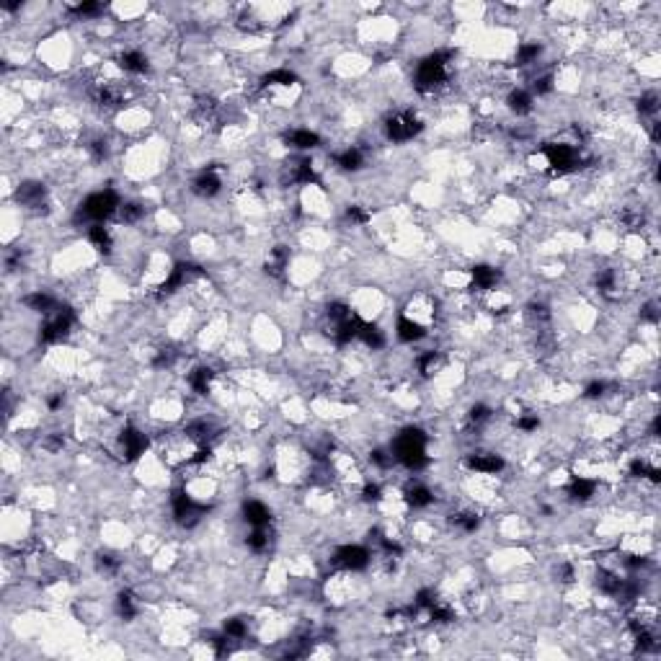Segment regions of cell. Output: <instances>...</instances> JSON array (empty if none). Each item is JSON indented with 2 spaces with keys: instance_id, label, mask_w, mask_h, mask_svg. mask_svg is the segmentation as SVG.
I'll use <instances>...</instances> for the list:
<instances>
[{
  "instance_id": "1",
  "label": "cell",
  "mask_w": 661,
  "mask_h": 661,
  "mask_svg": "<svg viewBox=\"0 0 661 661\" xmlns=\"http://www.w3.org/2000/svg\"><path fill=\"white\" fill-rule=\"evenodd\" d=\"M119 207H122L119 194L114 192V189H104V192H96L91 194V197H86V202L80 204L78 217H80V220H91V223L96 225L109 220L111 214H117Z\"/></svg>"
},
{
  "instance_id": "2",
  "label": "cell",
  "mask_w": 661,
  "mask_h": 661,
  "mask_svg": "<svg viewBox=\"0 0 661 661\" xmlns=\"http://www.w3.org/2000/svg\"><path fill=\"white\" fill-rule=\"evenodd\" d=\"M424 129V124L418 122V117L414 111H395L393 117L385 119V135L393 142H408L414 139Z\"/></svg>"
},
{
  "instance_id": "3",
  "label": "cell",
  "mask_w": 661,
  "mask_h": 661,
  "mask_svg": "<svg viewBox=\"0 0 661 661\" xmlns=\"http://www.w3.org/2000/svg\"><path fill=\"white\" fill-rule=\"evenodd\" d=\"M333 561H336V565L346 568V571H362V568L370 565L372 553L364 545H344V548H339L333 553Z\"/></svg>"
},
{
  "instance_id": "4",
  "label": "cell",
  "mask_w": 661,
  "mask_h": 661,
  "mask_svg": "<svg viewBox=\"0 0 661 661\" xmlns=\"http://www.w3.org/2000/svg\"><path fill=\"white\" fill-rule=\"evenodd\" d=\"M119 445H122V455H124V460H137L139 455L145 452V447H148V439H145V434H142L139 429L127 427L122 434H119Z\"/></svg>"
},
{
  "instance_id": "5",
  "label": "cell",
  "mask_w": 661,
  "mask_h": 661,
  "mask_svg": "<svg viewBox=\"0 0 661 661\" xmlns=\"http://www.w3.org/2000/svg\"><path fill=\"white\" fill-rule=\"evenodd\" d=\"M468 465L480 475H496L499 470H504V458L496 452H473L468 458Z\"/></svg>"
},
{
  "instance_id": "6",
  "label": "cell",
  "mask_w": 661,
  "mask_h": 661,
  "mask_svg": "<svg viewBox=\"0 0 661 661\" xmlns=\"http://www.w3.org/2000/svg\"><path fill=\"white\" fill-rule=\"evenodd\" d=\"M243 519L251 527H269L271 509L264 502H258V499H248V502H243Z\"/></svg>"
},
{
  "instance_id": "7",
  "label": "cell",
  "mask_w": 661,
  "mask_h": 661,
  "mask_svg": "<svg viewBox=\"0 0 661 661\" xmlns=\"http://www.w3.org/2000/svg\"><path fill=\"white\" fill-rule=\"evenodd\" d=\"M220 189H223V181L214 171H202L192 181V192L202 199H212L214 194H220Z\"/></svg>"
},
{
  "instance_id": "8",
  "label": "cell",
  "mask_w": 661,
  "mask_h": 661,
  "mask_svg": "<svg viewBox=\"0 0 661 661\" xmlns=\"http://www.w3.org/2000/svg\"><path fill=\"white\" fill-rule=\"evenodd\" d=\"M119 67H122L124 73L145 75L150 70V63H148V57L139 52V49H124V52L119 54Z\"/></svg>"
},
{
  "instance_id": "9",
  "label": "cell",
  "mask_w": 661,
  "mask_h": 661,
  "mask_svg": "<svg viewBox=\"0 0 661 661\" xmlns=\"http://www.w3.org/2000/svg\"><path fill=\"white\" fill-rule=\"evenodd\" d=\"M470 277H473V287L480 289V292H489V289H496L502 274H499V269L483 267V264H480V267H473Z\"/></svg>"
},
{
  "instance_id": "10",
  "label": "cell",
  "mask_w": 661,
  "mask_h": 661,
  "mask_svg": "<svg viewBox=\"0 0 661 661\" xmlns=\"http://www.w3.org/2000/svg\"><path fill=\"white\" fill-rule=\"evenodd\" d=\"M395 333H398L401 341L411 344V341L424 339V336H427V328H424L418 320L408 318V315H401V318H398V326H395Z\"/></svg>"
},
{
  "instance_id": "11",
  "label": "cell",
  "mask_w": 661,
  "mask_h": 661,
  "mask_svg": "<svg viewBox=\"0 0 661 661\" xmlns=\"http://www.w3.org/2000/svg\"><path fill=\"white\" fill-rule=\"evenodd\" d=\"M434 502V493L424 486V483H411L408 489H405V504L408 506H414V509H427L429 504Z\"/></svg>"
},
{
  "instance_id": "12",
  "label": "cell",
  "mask_w": 661,
  "mask_h": 661,
  "mask_svg": "<svg viewBox=\"0 0 661 661\" xmlns=\"http://www.w3.org/2000/svg\"><path fill=\"white\" fill-rule=\"evenodd\" d=\"M287 145L295 150H313L320 145V137L313 132V129H292V132H287Z\"/></svg>"
},
{
  "instance_id": "13",
  "label": "cell",
  "mask_w": 661,
  "mask_h": 661,
  "mask_svg": "<svg viewBox=\"0 0 661 661\" xmlns=\"http://www.w3.org/2000/svg\"><path fill=\"white\" fill-rule=\"evenodd\" d=\"M88 240H91V245L93 248H98L101 254H111V248H114V240H111V230H109L104 223H96L88 227Z\"/></svg>"
},
{
  "instance_id": "14",
  "label": "cell",
  "mask_w": 661,
  "mask_h": 661,
  "mask_svg": "<svg viewBox=\"0 0 661 661\" xmlns=\"http://www.w3.org/2000/svg\"><path fill=\"white\" fill-rule=\"evenodd\" d=\"M336 166L341 168V171H359L364 166V150L362 148H349L346 150H341L339 155H336Z\"/></svg>"
},
{
  "instance_id": "15",
  "label": "cell",
  "mask_w": 661,
  "mask_h": 661,
  "mask_svg": "<svg viewBox=\"0 0 661 661\" xmlns=\"http://www.w3.org/2000/svg\"><path fill=\"white\" fill-rule=\"evenodd\" d=\"M16 199L23 207H42L44 202V186L42 183H21L19 192H16Z\"/></svg>"
},
{
  "instance_id": "16",
  "label": "cell",
  "mask_w": 661,
  "mask_h": 661,
  "mask_svg": "<svg viewBox=\"0 0 661 661\" xmlns=\"http://www.w3.org/2000/svg\"><path fill=\"white\" fill-rule=\"evenodd\" d=\"M506 101H509V109H512L517 117H527V114L533 111V104H535L533 93H530V91H524V88H517V91H512Z\"/></svg>"
},
{
  "instance_id": "17",
  "label": "cell",
  "mask_w": 661,
  "mask_h": 661,
  "mask_svg": "<svg viewBox=\"0 0 661 661\" xmlns=\"http://www.w3.org/2000/svg\"><path fill=\"white\" fill-rule=\"evenodd\" d=\"M594 493H597V483L589 478H574L568 486V496L576 502H589Z\"/></svg>"
},
{
  "instance_id": "18",
  "label": "cell",
  "mask_w": 661,
  "mask_h": 661,
  "mask_svg": "<svg viewBox=\"0 0 661 661\" xmlns=\"http://www.w3.org/2000/svg\"><path fill=\"white\" fill-rule=\"evenodd\" d=\"M298 83V75L287 70V67H279V70H271V73L264 75V86L274 88V86H295Z\"/></svg>"
},
{
  "instance_id": "19",
  "label": "cell",
  "mask_w": 661,
  "mask_h": 661,
  "mask_svg": "<svg viewBox=\"0 0 661 661\" xmlns=\"http://www.w3.org/2000/svg\"><path fill=\"white\" fill-rule=\"evenodd\" d=\"M540 52H543V47L537 42H527L522 44L519 49H517V65L519 67H524V65H533L537 63V57H540Z\"/></svg>"
},
{
  "instance_id": "20",
  "label": "cell",
  "mask_w": 661,
  "mask_h": 661,
  "mask_svg": "<svg viewBox=\"0 0 661 661\" xmlns=\"http://www.w3.org/2000/svg\"><path fill=\"white\" fill-rule=\"evenodd\" d=\"M517 427L522 429V432H537L540 418H537V414H527V416H522L519 421H517Z\"/></svg>"
},
{
  "instance_id": "21",
  "label": "cell",
  "mask_w": 661,
  "mask_h": 661,
  "mask_svg": "<svg viewBox=\"0 0 661 661\" xmlns=\"http://www.w3.org/2000/svg\"><path fill=\"white\" fill-rule=\"evenodd\" d=\"M605 393H607V385L602 383V380H594V383H589L587 388H584V395H587V398H602Z\"/></svg>"
}]
</instances>
